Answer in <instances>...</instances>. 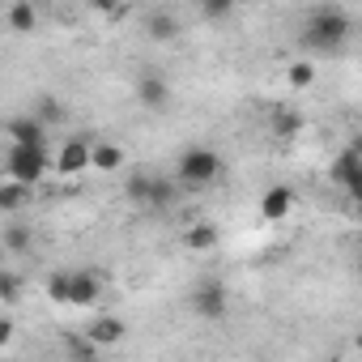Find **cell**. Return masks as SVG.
I'll use <instances>...</instances> for the list:
<instances>
[{
    "label": "cell",
    "instance_id": "27",
    "mask_svg": "<svg viewBox=\"0 0 362 362\" xmlns=\"http://www.w3.org/2000/svg\"><path fill=\"white\" fill-rule=\"evenodd\" d=\"M358 277H362V252H358Z\"/></svg>",
    "mask_w": 362,
    "mask_h": 362
},
{
    "label": "cell",
    "instance_id": "19",
    "mask_svg": "<svg viewBox=\"0 0 362 362\" xmlns=\"http://www.w3.org/2000/svg\"><path fill=\"white\" fill-rule=\"evenodd\" d=\"M43 290H47V298H52V303H64V307H69V269L52 273V277L43 281Z\"/></svg>",
    "mask_w": 362,
    "mask_h": 362
},
{
    "label": "cell",
    "instance_id": "9",
    "mask_svg": "<svg viewBox=\"0 0 362 362\" xmlns=\"http://www.w3.org/2000/svg\"><path fill=\"white\" fill-rule=\"evenodd\" d=\"M103 294V277L90 269H69V307H94Z\"/></svg>",
    "mask_w": 362,
    "mask_h": 362
},
{
    "label": "cell",
    "instance_id": "5",
    "mask_svg": "<svg viewBox=\"0 0 362 362\" xmlns=\"http://www.w3.org/2000/svg\"><path fill=\"white\" fill-rule=\"evenodd\" d=\"M226 307H230V294H226V286H222L218 277H201V281L192 286V311H197L201 320H222Z\"/></svg>",
    "mask_w": 362,
    "mask_h": 362
},
{
    "label": "cell",
    "instance_id": "24",
    "mask_svg": "<svg viewBox=\"0 0 362 362\" xmlns=\"http://www.w3.org/2000/svg\"><path fill=\"white\" fill-rule=\"evenodd\" d=\"M9 341H13V320L5 315L0 320V349H9Z\"/></svg>",
    "mask_w": 362,
    "mask_h": 362
},
{
    "label": "cell",
    "instance_id": "16",
    "mask_svg": "<svg viewBox=\"0 0 362 362\" xmlns=\"http://www.w3.org/2000/svg\"><path fill=\"white\" fill-rule=\"evenodd\" d=\"M26 192H35V188H30V184H22V179H13V175H5V188H0V209L13 218V214L22 209Z\"/></svg>",
    "mask_w": 362,
    "mask_h": 362
},
{
    "label": "cell",
    "instance_id": "1",
    "mask_svg": "<svg viewBox=\"0 0 362 362\" xmlns=\"http://www.w3.org/2000/svg\"><path fill=\"white\" fill-rule=\"evenodd\" d=\"M349 39V13L341 5H320L303 18V30H298V43L307 56H332L341 52Z\"/></svg>",
    "mask_w": 362,
    "mask_h": 362
},
{
    "label": "cell",
    "instance_id": "26",
    "mask_svg": "<svg viewBox=\"0 0 362 362\" xmlns=\"http://www.w3.org/2000/svg\"><path fill=\"white\" fill-rule=\"evenodd\" d=\"M349 149H358V153H362V136H354V141H349Z\"/></svg>",
    "mask_w": 362,
    "mask_h": 362
},
{
    "label": "cell",
    "instance_id": "6",
    "mask_svg": "<svg viewBox=\"0 0 362 362\" xmlns=\"http://www.w3.org/2000/svg\"><path fill=\"white\" fill-rule=\"evenodd\" d=\"M132 94H136V103H141L145 111H166V107H170V81H166V73H158V69L136 73Z\"/></svg>",
    "mask_w": 362,
    "mask_h": 362
},
{
    "label": "cell",
    "instance_id": "13",
    "mask_svg": "<svg viewBox=\"0 0 362 362\" xmlns=\"http://www.w3.org/2000/svg\"><path fill=\"white\" fill-rule=\"evenodd\" d=\"M184 247L197 252V256L214 252V247H218V226H214V222H192V226H184Z\"/></svg>",
    "mask_w": 362,
    "mask_h": 362
},
{
    "label": "cell",
    "instance_id": "12",
    "mask_svg": "<svg viewBox=\"0 0 362 362\" xmlns=\"http://www.w3.org/2000/svg\"><path fill=\"white\" fill-rule=\"evenodd\" d=\"M124 162H128L124 145H115V141H94L90 170H98V175H115V170H124Z\"/></svg>",
    "mask_w": 362,
    "mask_h": 362
},
{
    "label": "cell",
    "instance_id": "21",
    "mask_svg": "<svg viewBox=\"0 0 362 362\" xmlns=\"http://www.w3.org/2000/svg\"><path fill=\"white\" fill-rule=\"evenodd\" d=\"M201 9H205L209 22H222V18H230L239 9V0H201Z\"/></svg>",
    "mask_w": 362,
    "mask_h": 362
},
{
    "label": "cell",
    "instance_id": "23",
    "mask_svg": "<svg viewBox=\"0 0 362 362\" xmlns=\"http://www.w3.org/2000/svg\"><path fill=\"white\" fill-rule=\"evenodd\" d=\"M30 247V235L22 226H5V252H26Z\"/></svg>",
    "mask_w": 362,
    "mask_h": 362
},
{
    "label": "cell",
    "instance_id": "3",
    "mask_svg": "<svg viewBox=\"0 0 362 362\" xmlns=\"http://www.w3.org/2000/svg\"><path fill=\"white\" fill-rule=\"evenodd\" d=\"M47 170H56V158L47 153V141H39V145H9L5 149V175L22 179V184L39 188Z\"/></svg>",
    "mask_w": 362,
    "mask_h": 362
},
{
    "label": "cell",
    "instance_id": "25",
    "mask_svg": "<svg viewBox=\"0 0 362 362\" xmlns=\"http://www.w3.org/2000/svg\"><path fill=\"white\" fill-rule=\"evenodd\" d=\"M94 5H98V9H115V5H119V0H94Z\"/></svg>",
    "mask_w": 362,
    "mask_h": 362
},
{
    "label": "cell",
    "instance_id": "8",
    "mask_svg": "<svg viewBox=\"0 0 362 362\" xmlns=\"http://www.w3.org/2000/svg\"><path fill=\"white\" fill-rule=\"evenodd\" d=\"M256 209H260V222H269V226H281V222L294 214V188H286V184H273V188H264Z\"/></svg>",
    "mask_w": 362,
    "mask_h": 362
},
{
    "label": "cell",
    "instance_id": "18",
    "mask_svg": "<svg viewBox=\"0 0 362 362\" xmlns=\"http://www.w3.org/2000/svg\"><path fill=\"white\" fill-rule=\"evenodd\" d=\"M35 115H39L43 124H60V119H64V107H60L52 94H39V98H35Z\"/></svg>",
    "mask_w": 362,
    "mask_h": 362
},
{
    "label": "cell",
    "instance_id": "10",
    "mask_svg": "<svg viewBox=\"0 0 362 362\" xmlns=\"http://www.w3.org/2000/svg\"><path fill=\"white\" fill-rule=\"evenodd\" d=\"M86 337H90L98 349H111V345H119V341L128 337V328H124V320H119V315H107V311H103V315H94V320H90Z\"/></svg>",
    "mask_w": 362,
    "mask_h": 362
},
{
    "label": "cell",
    "instance_id": "15",
    "mask_svg": "<svg viewBox=\"0 0 362 362\" xmlns=\"http://www.w3.org/2000/svg\"><path fill=\"white\" fill-rule=\"evenodd\" d=\"M286 86H290V90H311V86H315V64H311V56H298V60L286 64Z\"/></svg>",
    "mask_w": 362,
    "mask_h": 362
},
{
    "label": "cell",
    "instance_id": "11",
    "mask_svg": "<svg viewBox=\"0 0 362 362\" xmlns=\"http://www.w3.org/2000/svg\"><path fill=\"white\" fill-rule=\"evenodd\" d=\"M5 132H9V145H39V141H47L43 132H47V124L30 111V115H13L9 124H5Z\"/></svg>",
    "mask_w": 362,
    "mask_h": 362
},
{
    "label": "cell",
    "instance_id": "20",
    "mask_svg": "<svg viewBox=\"0 0 362 362\" xmlns=\"http://www.w3.org/2000/svg\"><path fill=\"white\" fill-rule=\"evenodd\" d=\"M18 290H22V281H18V273H13V269H0V303H5V307H13V303L22 298Z\"/></svg>",
    "mask_w": 362,
    "mask_h": 362
},
{
    "label": "cell",
    "instance_id": "4",
    "mask_svg": "<svg viewBox=\"0 0 362 362\" xmlns=\"http://www.w3.org/2000/svg\"><path fill=\"white\" fill-rule=\"evenodd\" d=\"M328 175H332V184L341 188V197L362 214V153H358V149H341V153L332 158Z\"/></svg>",
    "mask_w": 362,
    "mask_h": 362
},
{
    "label": "cell",
    "instance_id": "17",
    "mask_svg": "<svg viewBox=\"0 0 362 362\" xmlns=\"http://www.w3.org/2000/svg\"><path fill=\"white\" fill-rule=\"evenodd\" d=\"M145 35H149L153 43H170V39L179 35V22H175L170 13H153V18L145 22Z\"/></svg>",
    "mask_w": 362,
    "mask_h": 362
},
{
    "label": "cell",
    "instance_id": "22",
    "mask_svg": "<svg viewBox=\"0 0 362 362\" xmlns=\"http://www.w3.org/2000/svg\"><path fill=\"white\" fill-rule=\"evenodd\" d=\"M273 128H277V136H294L303 124H298V115H294V111H277V115H273Z\"/></svg>",
    "mask_w": 362,
    "mask_h": 362
},
{
    "label": "cell",
    "instance_id": "2",
    "mask_svg": "<svg viewBox=\"0 0 362 362\" xmlns=\"http://www.w3.org/2000/svg\"><path fill=\"white\" fill-rule=\"evenodd\" d=\"M222 179V158H218V149H209V145H188L184 153L175 158V184L179 188H188V192H205V188H214Z\"/></svg>",
    "mask_w": 362,
    "mask_h": 362
},
{
    "label": "cell",
    "instance_id": "14",
    "mask_svg": "<svg viewBox=\"0 0 362 362\" xmlns=\"http://www.w3.org/2000/svg\"><path fill=\"white\" fill-rule=\"evenodd\" d=\"M35 22H39L35 0H13V5H9V30H13V35H30Z\"/></svg>",
    "mask_w": 362,
    "mask_h": 362
},
{
    "label": "cell",
    "instance_id": "7",
    "mask_svg": "<svg viewBox=\"0 0 362 362\" xmlns=\"http://www.w3.org/2000/svg\"><path fill=\"white\" fill-rule=\"evenodd\" d=\"M90 153H94V145H86L81 136H69L56 149V175L60 179H77L81 170H90Z\"/></svg>",
    "mask_w": 362,
    "mask_h": 362
}]
</instances>
